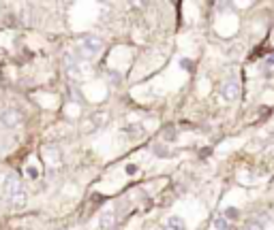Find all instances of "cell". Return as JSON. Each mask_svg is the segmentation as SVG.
<instances>
[{
  "mask_svg": "<svg viewBox=\"0 0 274 230\" xmlns=\"http://www.w3.org/2000/svg\"><path fill=\"white\" fill-rule=\"evenodd\" d=\"M43 156H45V160H51L54 164H60L62 162V153L58 151V149H54V147H48Z\"/></svg>",
  "mask_w": 274,
  "mask_h": 230,
  "instance_id": "cell-9",
  "label": "cell"
},
{
  "mask_svg": "<svg viewBox=\"0 0 274 230\" xmlns=\"http://www.w3.org/2000/svg\"><path fill=\"white\" fill-rule=\"evenodd\" d=\"M223 98L227 103H234V100L240 98V84H236V81H227L223 85Z\"/></svg>",
  "mask_w": 274,
  "mask_h": 230,
  "instance_id": "cell-4",
  "label": "cell"
},
{
  "mask_svg": "<svg viewBox=\"0 0 274 230\" xmlns=\"http://www.w3.org/2000/svg\"><path fill=\"white\" fill-rule=\"evenodd\" d=\"M244 230H266V222L264 220H250L247 226H244Z\"/></svg>",
  "mask_w": 274,
  "mask_h": 230,
  "instance_id": "cell-12",
  "label": "cell"
},
{
  "mask_svg": "<svg viewBox=\"0 0 274 230\" xmlns=\"http://www.w3.org/2000/svg\"><path fill=\"white\" fill-rule=\"evenodd\" d=\"M212 226H214V230H231V222L227 220L225 215H217L214 222H212Z\"/></svg>",
  "mask_w": 274,
  "mask_h": 230,
  "instance_id": "cell-8",
  "label": "cell"
},
{
  "mask_svg": "<svg viewBox=\"0 0 274 230\" xmlns=\"http://www.w3.org/2000/svg\"><path fill=\"white\" fill-rule=\"evenodd\" d=\"M105 122H107V113H95L90 117V124H92V128H103L105 126Z\"/></svg>",
  "mask_w": 274,
  "mask_h": 230,
  "instance_id": "cell-10",
  "label": "cell"
},
{
  "mask_svg": "<svg viewBox=\"0 0 274 230\" xmlns=\"http://www.w3.org/2000/svg\"><path fill=\"white\" fill-rule=\"evenodd\" d=\"M154 153H156V156H170L165 147H161V145H154Z\"/></svg>",
  "mask_w": 274,
  "mask_h": 230,
  "instance_id": "cell-14",
  "label": "cell"
},
{
  "mask_svg": "<svg viewBox=\"0 0 274 230\" xmlns=\"http://www.w3.org/2000/svg\"><path fill=\"white\" fill-rule=\"evenodd\" d=\"M125 132L126 134H131V139H139L144 134V128L139 126V124H131L129 128H125Z\"/></svg>",
  "mask_w": 274,
  "mask_h": 230,
  "instance_id": "cell-11",
  "label": "cell"
},
{
  "mask_svg": "<svg viewBox=\"0 0 274 230\" xmlns=\"http://www.w3.org/2000/svg\"><path fill=\"white\" fill-rule=\"evenodd\" d=\"M223 215H225L227 220L231 222V220H236V217L240 215V213H238V209H231V207H229V209H225V213H223Z\"/></svg>",
  "mask_w": 274,
  "mask_h": 230,
  "instance_id": "cell-13",
  "label": "cell"
},
{
  "mask_svg": "<svg viewBox=\"0 0 274 230\" xmlns=\"http://www.w3.org/2000/svg\"><path fill=\"white\" fill-rule=\"evenodd\" d=\"M165 228H167V230H186V222H184L180 215H172L170 220H167Z\"/></svg>",
  "mask_w": 274,
  "mask_h": 230,
  "instance_id": "cell-7",
  "label": "cell"
},
{
  "mask_svg": "<svg viewBox=\"0 0 274 230\" xmlns=\"http://www.w3.org/2000/svg\"><path fill=\"white\" fill-rule=\"evenodd\" d=\"M101 51H103V39L97 37V34H86L75 47L73 58L77 62H88L92 58H97Z\"/></svg>",
  "mask_w": 274,
  "mask_h": 230,
  "instance_id": "cell-1",
  "label": "cell"
},
{
  "mask_svg": "<svg viewBox=\"0 0 274 230\" xmlns=\"http://www.w3.org/2000/svg\"><path fill=\"white\" fill-rule=\"evenodd\" d=\"M101 228L103 230H114L116 226V215H114V211H105V213L101 215Z\"/></svg>",
  "mask_w": 274,
  "mask_h": 230,
  "instance_id": "cell-6",
  "label": "cell"
},
{
  "mask_svg": "<svg viewBox=\"0 0 274 230\" xmlns=\"http://www.w3.org/2000/svg\"><path fill=\"white\" fill-rule=\"evenodd\" d=\"M65 70L71 79H79L81 77V70H79V62L75 60L71 54H65Z\"/></svg>",
  "mask_w": 274,
  "mask_h": 230,
  "instance_id": "cell-5",
  "label": "cell"
},
{
  "mask_svg": "<svg viewBox=\"0 0 274 230\" xmlns=\"http://www.w3.org/2000/svg\"><path fill=\"white\" fill-rule=\"evenodd\" d=\"M137 173V167L135 164H129V167H126V175H135Z\"/></svg>",
  "mask_w": 274,
  "mask_h": 230,
  "instance_id": "cell-15",
  "label": "cell"
},
{
  "mask_svg": "<svg viewBox=\"0 0 274 230\" xmlns=\"http://www.w3.org/2000/svg\"><path fill=\"white\" fill-rule=\"evenodd\" d=\"M4 194H7V198L15 205V207H24L26 205V198H28L26 188L22 186L20 177L13 175V173H9L7 177H4Z\"/></svg>",
  "mask_w": 274,
  "mask_h": 230,
  "instance_id": "cell-2",
  "label": "cell"
},
{
  "mask_svg": "<svg viewBox=\"0 0 274 230\" xmlns=\"http://www.w3.org/2000/svg\"><path fill=\"white\" fill-rule=\"evenodd\" d=\"M22 122H24V117H22V113L17 109H4L2 113H0V124H2L4 128H9V130L17 128Z\"/></svg>",
  "mask_w": 274,
  "mask_h": 230,
  "instance_id": "cell-3",
  "label": "cell"
}]
</instances>
